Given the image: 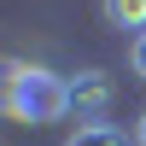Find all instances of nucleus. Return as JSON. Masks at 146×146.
Here are the masks:
<instances>
[{
    "mask_svg": "<svg viewBox=\"0 0 146 146\" xmlns=\"http://www.w3.org/2000/svg\"><path fill=\"white\" fill-rule=\"evenodd\" d=\"M135 146H146V111H140V123H135Z\"/></svg>",
    "mask_w": 146,
    "mask_h": 146,
    "instance_id": "obj_6",
    "label": "nucleus"
},
{
    "mask_svg": "<svg viewBox=\"0 0 146 146\" xmlns=\"http://www.w3.org/2000/svg\"><path fill=\"white\" fill-rule=\"evenodd\" d=\"M100 12H105L111 29H135V35H146V0H100Z\"/></svg>",
    "mask_w": 146,
    "mask_h": 146,
    "instance_id": "obj_3",
    "label": "nucleus"
},
{
    "mask_svg": "<svg viewBox=\"0 0 146 146\" xmlns=\"http://www.w3.org/2000/svg\"><path fill=\"white\" fill-rule=\"evenodd\" d=\"M0 111L18 117V123H58V117H70L64 76H53L47 64L0 58Z\"/></svg>",
    "mask_w": 146,
    "mask_h": 146,
    "instance_id": "obj_1",
    "label": "nucleus"
},
{
    "mask_svg": "<svg viewBox=\"0 0 146 146\" xmlns=\"http://www.w3.org/2000/svg\"><path fill=\"white\" fill-rule=\"evenodd\" d=\"M129 64H135V76L146 82V35H135V47H129Z\"/></svg>",
    "mask_w": 146,
    "mask_h": 146,
    "instance_id": "obj_5",
    "label": "nucleus"
},
{
    "mask_svg": "<svg viewBox=\"0 0 146 146\" xmlns=\"http://www.w3.org/2000/svg\"><path fill=\"white\" fill-rule=\"evenodd\" d=\"M64 94H70V111L82 123H105V111L117 100V82L105 70H76V76H64Z\"/></svg>",
    "mask_w": 146,
    "mask_h": 146,
    "instance_id": "obj_2",
    "label": "nucleus"
},
{
    "mask_svg": "<svg viewBox=\"0 0 146 146\" xmlns=\"http://www.w3.org/2000/svg\"><path fill=\"white\" fill-rule=\"evenodd\" d=\"M64 146H129V140H123L117 123H76V135H70Z\"/></svg>",
    "mask_w": 146,
    "mask_h": 146,
    "instance_id": "obj_4",
    "label": "nucleus"
}]
</instances>
